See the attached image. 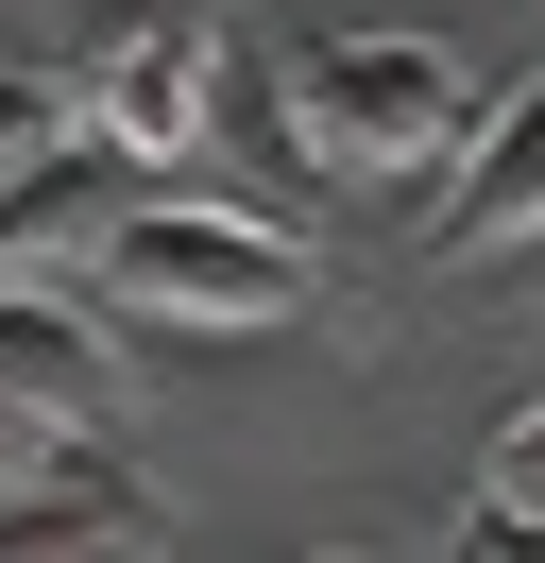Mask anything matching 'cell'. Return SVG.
<instances>
[{
  "label": "cell",
  "instance_id": "cell-1",
  "mask_svg": "<svg viewBox=\"0 0 545 563\" xmlns=\"http://www.w3.org/2000/svg\"><path fill=\"white\" fill-rule=\"evenodd\" d=\"M290 137H307V172H341V188L460 172L477 69H460L443 35H307V52H290Z\"/></svg>",
  "mask_w": 545,
  "mask_h": 563
},
{
  "label": "cell",
  "instance_id": "cell-2",
  "mask_svg": "<svg viewBox=\"0 0 545 563\" xmlns=\"http://www.w3.org/2000/svg\"><path fill=\"white\" fill-rule=\"evenodd\" d=\"M102 290H120V308H154V324H188V342H256V324H290L324 274H307L290 222L170 188V206H120V222H102Z\"/></svg>",
  "mask_w": 545,
  "mask_h": 563
},
{
  "label": "cell",
  "instance_id": "cell-3",
  "mask_svg": "<svg viewBox=\"0 0 545 563\" xmlns=\"http://www.w3.org/2000/svg\"><path fill=\"white\" fill-rule=\"evenodd\" d=\"M68 103L102 154H204L222 0H68Z\"/></svg>",
  "mask_w": 545,
  "mask_h": 563
},
{
  "label": "cell",
  "instance_id": "cell-4",
  "mask_svg": "<svg viewBox=\"0 0 545 563\" xmlns=\"http://www.w3.org/2000/svg\"><path fill=\"white\" fill-rule=\"evenodd\" d=\"M545 240V69L511 86V103H477V137H460V172L426 188V256H529Z\"/></svg>",
  "mask_w": 545,
  "mask_h": 563
},
{
  "label": "cell",
  "instance_id": "cell-5",
  "mask_svg": "<svg viewBox=\"0 0 545 563\" xmlns=\"http://www.w3.org/2000/svg\"><path fill=\"white\" fill-rule=\"evenodd\" d=\"M0 393H18V410H52L68 444H86V427H120V342H102L86 290H0Z\"/></svg>",
  "mask_w": 545,
  "mask_h": 563
},
{
  "label": "cell",
  "instance_id": "cell-6",
  "mask_svg": "<svg viewBox=\"0 0 545 563\" xmlns=\"http://www.w3.org/2000/svg\"><path fill=\"white\" fill-rule=\"evenodd\" d=\"M0 563H154V495L102 478V461H52V478L0 495Z\"/></svg>",
  "mask_w": 545,
  "mask_h": 563
},
{
  "label": "cell",
  "instance_id": "cell-7",
  "mask_svg": "<svg viewBox=\"0 0 545 563\" xmlns=\"http://www.w3.org/2000/svg\"><path fill=\"white\" fill-rule=\"evenodd\" d=\"M102 137H68L52 172H18L0 188V290H68V256H102Z\"/></svg>",
  "mask_w": 545,
  "mask_h": 563
},
{
  "label": "cell",
  "instance_id": "cell-8",
  "mask_svg": "<svg viewBox=\"0 0 545 563\" xmlns=\"http://www.w3.org/2000/svg\"><path fill=\"white\" fill-rule=\"evenodd\" d=\"M86 137V103H68V69H0V188L52 172V154Z\"/></svg>",
  "mask_w": 545,
  "mask_h": 563
},
{
  "label": "cell",
  "instance_id": "cell-9",
  "mask_svg": "<svg viewBox=\"0 0 545 563\" xmlns=\"http://www.w3.org/2000/svg\"><path fill=\"white\" fill-rule=\"evenodd\" d=\"M477 495H511V512H545V393L494 427V461H477Z\"/></svg>",
  "mask_w": 545,
  "mask_h": 563
},
{
  "label": "cell",
  "instance_id": "cell-10",
  "mask_svg": "<svg viewBox=\"0 0 545 563\" xmlns=\"http://www.w3.org/2000/svg\"><path fill=\"white\" fill-rule=\"evenodd\" d=\"M443 563H545V512H511V495H477V512L443 529Z\"/></svg>",
  "mask_w": 545,
  "mask_h": 563
},
{
  "label": "cell",
  "instance_id": "cell-11",
  "mask_svg": "<svg viewBox=\"0 0 545 563\" xmlns=\"http://www.w3.org/2000/svg\"><path fill=\"white\" fill-rule=\"evenodd\" d=\"M52 461H68V427H52V410H18V393H0V495H18V478H52Z\"/></svg>",
  "mask_w": 545,
  "mask_h": 563
},
{
  "label": "cell",
  "instance_id": "cell-12",
  "mask_svg": "<svg viewBox=\"0 0 545 563\" xmlns=\"http://www.w3.org/2000/svg\"><path fill=\"white\" fill-rule=\"evenodd\" d=\"M307 563H358V547H307Z\"/></svg>",
  "mask_w": 545,
  "mask_h": 563
}]
</instances>
